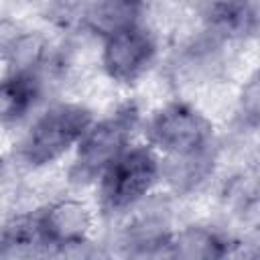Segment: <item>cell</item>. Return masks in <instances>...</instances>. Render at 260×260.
<instances>
[{"mask_svg": "<svg viewBox=\"0 0 260 260\" xmlns=\"http://www.w3.org/2000/svg\"><path fill=\"white\" fill-rule=\"evenodd\" d=\"M41 246L47 248H75L87 242L93 225V213L89 205L75 197H65L49 203L35 213Z\"/></svg>", "mask_w": 260, "mask_h": 260, "instance_id": "cell-6", "label": "cell"}, {"mask_svg": "<svg viewBox=\"0 0 260 260\" xmlns=\"http://www.w3.org/2000/svg\"><path fill=\"white\" fill-rule=\"evenodd\" d=\"M140 120V110L134 102L118 106L110 116L93 120L79 138L69 179L75 185H87L98 181L104 169L114 162L130 144Z\"/></svg>", "mask_w": 260, "mask_h": 260, "instance_id": "cell-2", "label": "cell"}, {"mask_svg": "<svg viewBox=\"0 0 260 260\" xmlns=\"http://www.w3.org/2000/svg\"><path fill=\"white\" fill-rule=\"evenodd\" d=\"M24 28L12 18H0V61L10 63L24 37Z\"/></svg>", "mask_w": 260, "mask_h": 260, "instance_id": "cell-11", "label": "cell"}, {"mask_svg": "<svg viewBox=\"0 0 260 260\" xmlns=\"http://www.w3.org/2000/svg\"><path fill=\"white\" fill-rule=\"evenodd\" d=\"M232 242L207 225H187L169 236L167 256L185 260H215L230 254Z\"/></svg>", "mask_w": 260, "mask_h": 260, "instance_id": "cell-8", "label": "cell"}, {"mask_svg": "<svg viewBox=\"0 0 260 260\" xmlns=\"http://www.w3.org/2000/svg\"><path fill=\"white\" fill-rule=\"evenodd\" d=\"M61 10H73V8H77L79 6V2L81 0H53Z\"/></svg>", "mask_w": 260, "mask_h": 260, "instance_id": "cell-13", "label": "cell"}, {"mask_svg": "<svg viewBox=\"0 0 260 260\" xmlns=\"http://www.w3.org/2000/svg\"><path fill=\"white\" fill-rule=\"evenodd\" d=\"M162 179L160 154L148 144H130L98 177V207L118 215L136 207Z\"/></svg>", "mask_w": 260, "mask_h": 260, "instance_id": "cell-1", "label": "cell"}, {"mask_svg": "<svg viewBox=\"0 0 260 260\" xmlns=\"http://www.w3.org/2000/svg\"><path fill=\"white\" fill-rule=\"evenodd\" d=\"M146 144L165 158L189 156L211 148L213 124L187 102H169L160 106L146 122Z\"/></svg>", "mask_w": 260, "mask_h": 260, "instance_id": "cell-4", "label": "cell"}, {"mask_svg": "<svg viewBox=\"0 0 260 260\" xmlns=\"http://www.w3.org/2000/svg\"><path fill=\"white\" fill-rule=\"evenodd\" d=\"M144 0H91L85 12V26L100 39L140 24Z\"/></svg>", "mask_w": 260, "mask_h": 260, "instance_id": "cell-9", "label": "cell"}, {"mask_svg": "<svg viewBox=\"0 0 260 260\" xmlns=\"http://www.w3.org/2000/svg\"><path fill=\"white\" fill-rule=\"evenodd\" d=\"M2 171H4V160L0 158V177H2Z\"/></svg>", "mask_w": 260, "mask_h": 260, "instance_id": "cell-14", "label": "cell"}, {"mask_svg": "<svg viewBox=\"0 0 260 260\" xmlns=\"http://www.w3.org/2000/svg\"><path fill=\"white\" fill-rule=\"evenodd\" d=\"M154 57L156 41L142 24L102 39V67L114 83H136L152 67Z\"/></svg>", "mask_w": 260, "mask_h": 260, "instance_id": "cell-5", "label": "cell"}, {"mask_svg": "<svg viewBox=\"0 0 260 260\" xmlns=\"http://www.w3.org/2000/svg\"><path fill=\"white\" fill-rule=\"evenodd\" d=\"M89 108L81 104H55L28 128L20 142V158L28 167H47L73 150L93 122Z\"/></svg>", "mask_w": 260, "mask_h": 260, "instance_id": "cell-3", "label": "cell"}, {"mask_svg": "<svg viewBox=\"0 0 260 260\" xmlns=\"http://www.w3.org/2000/svg\"><path fill=\"white\" fill-rule=\"evenodd\" d=\"M41 95V81L37 71L10 69L0 79V124L20 122L37 104Z\"/></svg>", "mask_w": 260, "mask_h": 260, "instance_id": "cell-7", "label": "cell"}, {"mask_svg": "<svg viewBox=\"0 0 260 260\" xmlns=\"http://www.w3.org/2000/svg\"><path fill=\"white\" fill-rule=\"evenodd\" d=\"M258 112H260V89H258V75L254 73L242 87L240 114H242L244 122L254 128L258 124Z\"/></svg>", "mask_w": 260, "mask_h": 260, "instance_id": "cell-12", "label": "cell"}, {"mask_svg": "<svg viewBox=\"0 0 260 260\" xmlns=\"http://www.w3.org/2000/svg\"><path fill=\"white\" fill-rule=\"evenodd\" d=\"M211 26L223 35H248L256 28L252 0H219L209 10Z\"/></svg>", "mask_w": 260, "mask_h": 260, "instance_id": "cell-10", "label": "cell"}]
</instances>
